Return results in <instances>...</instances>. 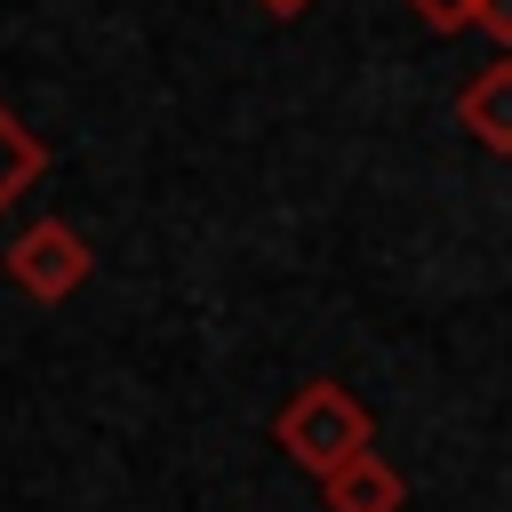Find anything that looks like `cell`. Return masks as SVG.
Here are the masks:
<instances>
[{"label": "cell", "mask_w": 512, "mask_h": 512, "mask_svg": "<svg viewBox=\"0 0 512 512\" xmlns=\"http://www.w3.org/2000/svg\"><path fill=\"white\" fill-rule=\"evenodd\" d=\"M456 128H464L480 152L512 160V48H504L488 72H472V80L456 88Z\"/></svg>", "instance_id": "3"}, {"label": "cell", "mask_w": 512, "mask_h": 512, "mask_svg": "<svg viewBox=\"0 0 512 512\" xmlns=\"http://www.w3.org/2000/svg\"><path fill=\"white\" fill-rule=\"evenodd\" d=\"M400 8L432 32H472V16H480V0H400Z\"/></svg>", "instance_id": "6"}, {"label": "cell", "mask_w": 512, "mask_h": 512, "mask_svg": "<svg viewBox=\"0 0 512 512\" xmlns=\"http://www.w3.org/2000/svg\"><path fill=\"white\" fill-rule=\"evenodd\" d=\"M272 440H280V456H288L296 472L328 480L336 464H352L360 448H376V416H368V400L344 392L336 376H312V384H296L288 408L272 416Z\"/></svg>", "instance_id": "1"}, {"label": "cell", "mask_w": 512, "mask_h": 512, "mask_svg": "<svg viewBox=\"0 0 512 512\" xmlns=\"http://www.w3.org/2000/svg\"><path fill=\"white\" fill-rule=\"evenodd\" d=\"M40 176H48V144H40V136L0 104V208H8V200H24Z\"/></svg>", "instance_id": "5"}, {"label": "cell", "mask_w": 512, "mask_h": 512, "mask_svg": "<svg viewBox=\"0 0 512 512\" xmlns=\"http://www.w3.org/2000/svg\"><path fill=\"white\" fill-rule=\"evenodd\" d=\"M88 272H96V256H88V240H80L64 216L24 224V232H16V248H8V280H16L32 304H64V296H80V288H88Z\"/></svg>", "instance_id": "2"}, {"label": "cell", "mask_w": 512, "mask_h": 512, "mask_svg": "<svg viewBox=\"0 0 512 512\" xmlns=\"http://www.w3.org/2000/svg\"><path fill=\"white\" fill-rule=\"evenodd\" d=\"M472 32H480V40H496V48H512V0H480Z\"/></svg>", "instance_id": "7"}, {"label": "cell", "mask_w": 512, "mask_h": 512, "mask_svg": "<svg viewBox=\"0 0 512 512\" xmlns=\"http://www.w3.org/2000/svg\"><path fill=\"white\" fill-rule=\"evenodd\" d=\"M320 504H328V512H400V504H408V480H400L392 456L360 448L352 464H336V472L320 480Z\"/></svg>", "instance_id": "4"}, {"label": "cell", "mask_w": 512, "mask_h": 512, "mask_svg": "<svg viewBox=\"0 0 512 512\" xmlns=\"http://www.w3.org/2000/svg\"><path fill=\"white\" fill-rule=\"evenodd\" d=\"M248 8H264V16H272V24H296V16H312V8H320V0H248Z\"/></svg>", "instance_id": "8"}]
</instances>
